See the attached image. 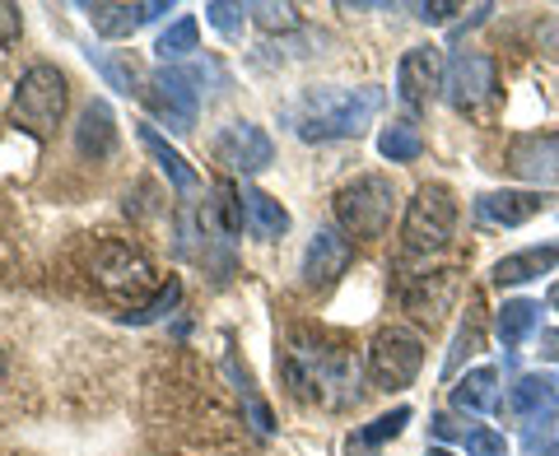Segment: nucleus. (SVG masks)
Returning a JSON list of instances; mask_svg holds the SVG:
<instances>
[{"label":"nucleus","mask_w":559,"mask_h":456,"mask_svg":"<svg viewBox=\"0 0 559 456\" xmlns=\"http://www.w3.org/2000/svg\"><path fill=\"white\" fill-rule=\"evenodd\" d=\"M388 94L378 84L364 89H312L299 103V135L304 140H349L364 135V127L382 112Z\"/></svg>","instance_id":"1"},{"label":"nucleus","mask_w":559,"mask_h":456,"mask_svg":"<svg viewBox=\"0 0 559 456\" xmlns=\"http://www.w3.org/2000/svg\"><path fill=\"white\" fill-rule=\"evenodd\" d=\"M66 103H70V89H66V75L57 65H28L20 84H14V98H10V117L20 121L24 131L33 135H47L61 127L66 117Z\"/></svg>","instance_id":"2"},{"label":"nucleus","mask_w":559,"mask_h":456,"mask_svg":"<svg viewBox=\"0 0 559 456\" xmlns=\"http://www.w3.org/2000/svg\"><path fill=\"white\" fill-rule=\"evenodd\" d=\"M452 228H457V201L443 182H425L415 191V201L406 205V219H401V242H406L411 256H429L443 252Z\"/></svg>","instance_id":"3"},{"label":"nucleus","mask_w":559,"mask_h":456,"mask_svg":"<svg viewBox=\"0 0 559 456\" xmlns=\"http://www.w3.org/2000/svg\"><path fill=\"white\" fill-rule=\"evenodd\" d=\"M392 209H396V191L378 172H364V178L345 182L336 191V219L345 228V238H364V242L382 238L392 224Z\"/></svg>","instance_id":"4"},{"label":"nucleus","mask_w":559,"mask_h":456,"mask_svg":"<svg viewBox=\"0 0 559 456\" xmlns=\"http://www.w3.org/2000/svg\"><path fill=\"white\" fill-rule=\"evenodd\" d=\"M425 368V340L406 326H388L378 331V340L369 345V377L378 392H401L411 387Z\"/></svg>","instance_id":"5"},{"label":"nucleus","mask_w":559,"mask_h":456,"mask_svg":"<svg viewBox=\"0 0 559 456\" xmlns=\"http://www.w3.org/2000/svg\"><path fill=\"white\" fill-rule=\"evenodd\" d=\"M145 103H150V112L164 121L168 131H191L197 127V112H201V89H197V80H191V70L182 65H159L154 75L145 80Z\"/></svg>","instance_id":"6"},{"label":"nucleus","mask_w":559,"mask_h":456,"mask_svg":"<svg viewBox=\"0 0 559 456\" xmlns=\"http://www.w3.org/2000/svg\"><path fill=\"white\" fill-rule=\"evenodd\" d=\"M443 98L457 112H476L480 103L495 98V61L485 51H457L443 70Z\"/></svg>","instance_id":"7"},{"label":"nucleus","mask_w":559,"mask_h":456,"mask_svg":"<svg viewBox=\"0 0 559 456\" xmlns=\"http://www.w3.org/2000/svg\"><path fill=\"white\" fill-rule=\"evenodd\" d=\"M215 159L229 168V172H242V178H252V172L271 168L275 164V145L271 135L252 127V121H229L219 135H215Z\"/></svg>","instance_id":"8"},{"label":"nucleus","mask_w":559,"mask_h":456,"mask_svg":"<svg viewBox=\"0 0 559 456\" xmlns=\"http://www.w3.org/2000/svg\"><path fill=\"white\" fill-rule=\"evenodd\" d=\"M509 172L532 187H555L559 182V135L555 131H527L509 145Z\"/></svg>","instance_id":"9"},{"label":"nucleus","mask_w":559,"mask_h":456,"mask_svg":"<svg viewBox=\"0 0 559 456\" xmlns=\"http://www.w3.org/2000/svg\"><path fill=\"white\" fill-rule=\"evenodd\" d=\"M443 57H439V47H411L406 57H401L396 65V98L406 103V108H425V103L443 89Z\"/></svg>","instance_id":"10"},{"label":"nucleus","mask_w":559,"mask_h":456,"mask_svg":"<svg viewBox=\"0 0 559 456\" xmlns=\"http://www.w3.org/2000/svg\"><path fill=\"white\" fill-rule=\"evenodd\" d=\"M355 261V242H349L345 233H336V228H318L304 252V285L308 289H326L331 279H341L345 266Z\"/></svg>","instance_id":"11"},{"label":"nucleus","mask_w":559,"mask_h":456,"mask_svg":"<svg viewBox=\"0 0 559 456\" xmlns=\"http://www.w3.org/2000/svg\"><path fill=\"white\" fill-rule=\"evenodd\" d=\"M84 14H90V24L98 38H131V33L140 24H154L159 14H168V0H140V5H131V0H98V5H84Z\"/></svg>","instance_id":"12"},{"label":"nucleus","mask_w":559,"mask_h":456,"mask_svg":"<svg viewBox=\"0 0 559 456\" xmlns=\"http://www.w3.org/2000/svg\"><path fill=\"white\" fill-rule=\"evenodd\" d=\"M540 191H485L476 196V219L495 224V228H518L540 215Z\"/></svg>","instance_id":"13"},{"label":"nucleus","mask_w":559,"mask_h":456,"mask_svg":"<svg viewBox=\"0 0 559 456\" xmlns=\"http://www.w3.org/2000/svg\"><path fill=\"white\" fill-rule=\"evenodd\" d=\"M559 410V373H522L509 387V415L536 419Z\"/></svg>","instance_id":"14"},{"label":"nucleus","mask_w":559,"mask_h":456,"mask_svg":"<svg viewBox=\"0 0 559 456\" xmlns=\"http://www.w3.org/2000/svg\"><path fill=\"white\" fill-rule=\"evenodd\" d=\"M242 228H248L252 238H261V242H275V238L289 233V209L280 205L275 196H266V191L242 187Z\"/></svg>","instance_id":"15"},{"label":"nucleus","mask_w":559,"mask_h":456,"mask_svg":"<svg viewBox=\"0 0 559 456\" xmlns=\"http://www.w3.org/2000/svg\"><path fill=\"white\" fill-rule=\"evenodd\" d=\"M135 135H140V145H145V149H150V159H154V164H159V168H164V178L173 182V191H178V196H191V191H201V172H197V168H191V164L182 159V154H178V149H173V145H168V140H164L159 131H154V127H140Z\"/></svg>","instance_id":"16"},{"label":"nucleus","mask_w":559,"mask_h":456,"mask_svg":"<svg viewBox=\"0 0 559 456\" xmlns=\"http://www.w3.org/2000/svg\"><path fill=\"white\" fill-rule=\"evenodd\" d=\"M559 266V242H550V248H527V252H513V256H499L495 261V285L509 289V285H527V279L536 275H550Z\"/></svg>","instance_id":"17"},{"label":"nucleus","mask_w":559,"mask_h":456,"mask_svg":"<svg viewBox=\"0 0 559 456\" xmlns=\"http://www.w3.org/2000/svg\"><path fill=\"white\" fill-rule=\"evenodd\" d=\"M117 145V121H112V108L108 103H90L80 112V127H75V149L84 159H108Z\"/></svg>","instance_id":"18"},{"label":"nucleus","mask_w":559,"mask_h":456,"mask_svg":"<svg viewBox=\"0 0 559 456\" xmlns=\"http://www.w3.org/2000/svg\"><path fill=\"white\" fill-rule=\"evenodd\" d=\"M452 406H457L462 415L499 410V368H471L457 387H452Z\"/></svg>","instance_id":"19"},{"label":"nucleus","mask_w":559,"mask_h":456,"mask_svg":"<svg viewBox=\"0 0 559 456\" xmlns=\"http://www.w3.org/2000/svg\"><path fill=\"white\" fill-rule=\"evenodd\" d=\"M98 279L103 285H112V289H145L150 285V261L145 256H135L127 248H117V242H108V248L98 252Z\"/></svg>","instance_id":"20"},{"label":"nucleus","mask_w":559,"mask_h":456,"mask_svg":"<svg viewBox=\"0 0 559 456\" xmlns=\"http://www.w3.org/2000/svg\"><path fill=\"white\" fill-rule=\"evenodd\" d=\"M536 326H540V303H532V298H509V303L495 312V331H499L503 349L527 345Z\"/></svg>","instance_id":"21"},{"label":"nucleus","mask_w":559,"mask_h":456,"mask_svg":"<svg viewBox=\"0 0 559 456\" xmlns=\"http://www.w3.org/2000/svg\"><path fill=\"white\" fill-rule=\"evenodd\" d=\"M411 424V406H396L392 415H382L373 419L369 429H355L349 433V443H345V456H378V447L388 443V437H396L401 429Z\"/></svg>","instance_id":"22"},{"label":"nucleus","mask_w":559,"mask_h":456,"mask_svg":"<svg viewBox=\"0 0 559 456\" xmlns=\"http://www.w3.org/2000/svg\"><path fill=\"white\" fill-rule=\"evenodd\" d=\"M154 51H159V61H164V65L191 57V51H201V20H197V14H182V20H173V24L159 33Z\"/></svg>","instance_id":"23"},{"label":"nucleus","mask_w":559,"mask_h":456,"mask_svg":"<svg viewBox=\"0 0 559 456\" xmlns=\"http://www.w3.org/2000/svg\"><path fill=\"white\" fill-rule=\"evenodd\" d=\"M378 154L392 164H415L419 154H425V135H419L415 121H392V127L378 135Z\"/></svg>","instance_id":"24"},{"label":"nucleus","mask_w":559,"mask_h":456,"mask_svg":"<svg viewBox=\"0 0 559 456\" xmlns=\"http://www.w3.org/2000/svg\"><path fill=\"white\" fill-rule=\"evenodd\" d=\"M522 456H559V410L522 424Z\"/></svg>","instance_id":"25"},{"label":"nucleus","mask_w":559,"mask_h":456,"mask_svg":"<svg viewBox=\"0 0 559 456\" xmlns=\"http://www.w3.org/2000/svg\"><path fill=\"white\" fill-rule=\"evenodd\" d=\"M485 345V336H480V317L476 312H466V326L457 331V340H452V349H448V363H443V377H452L462 368V359H471L476 349Z\"/></svg>","instance_id":"26"},{"label":"nucleus","mask_w":559,"mask_h":456,"mask_svg":"<svg viewBox=\"0 0 559 456\" xmlns=\"http://www.w3.org/2000/svg\"><path fill=\"white\" fill-rule=\"evenodd\" d=\"M205 24L219 28L224 38H238L242 24H248V5H234V0H210V5H205Z\"/></svg>","instance_id":"27"},{"label":"nucleus","mask_w":559,"mask_h":456,"mask_svg":"<svg viewBox=\"0 0 559 456\" xmlns=\"http://www.w3.org/2000/svg\"><path fill=\"white\" fill-rule=\"evenodd\" d=\"M90 61L103 70V80H108L117 94H135V65L131 61H117L108 51H94V47H90Z\"/></svg>","instance_id":"28"},{"label":"nucleus","mask_w":559,"mask_h":456,"mask_svg":"<svg viewBox=\"0 0 559 456\" xmlns=\"http://www.w3.org/2000/svg\"><path fill=\"white\" fill-rule=\"evenodd\" d=\"M248 14H252V24L257 28H299V10L294 5H271V0H261V5H248Z\"/></svg>","instance_id":"29"},{"label":"nucleus","mask_w":559,"mask_h":456,"mask_svg":"<svg viewBox=\"0 0 559 456\" xmlns=\"http://www.w3.org/2000/svg\"><path fill=\"white\" fill-rule=\"evenodd\" d=\"M466 456H509V443H503V433H495V429H471Z\"/></svg>","instance_id":"30"},{"label":"nucleus","mask_w":559,"mask_h":456,"mask_svg":"<svg viewBox=\"0 0 559 456\" xmlns=\"http://www.w3.org/2000/svg\"><path fill=\"white\" fill-rule=\"evenodd\" d=\"M24 33V14L20 5H10V0H0V47H10L14 38Z\"/></svg>","instance_id":"31"},{"label":"nucleus","mask_w":559,"mask_h":456,"mask_svg":"<svg viewBox=\"0 0 559 456\" xmlns=\"http://www.w3.org/2000/svg\"><path fill=\"white\" fill-rule=\"evenodd\" d=\"M452 10H457V5H452V0H433V5H415V14H419V20H425V24H443Z\"/></svg>","instance_id":"32"},{"label":"nucleus","mask_w":559,"mask_h":456,"mask_svg":"<svg viewBox=\"0 0 559 456\" xmlns=\"http://www.w3.org/2000/svg\"><path fill=\"white\" fill-rule=\"evenodd\" d=\"M433 433H439V437H462V443H466V424H457V419H452V415H433Z\"/></svg>","instance_id":"33"},{"label":"nucleus","mask_w":559,"mask_h":456,"mask_svg":"<svg viewBox=\"0 0 559 456\" xmlns=\"http://www.w3.org/2000/svg\"><path fill=\"white\" fill-rule=\"evenodd\" d=\"M540 359L559 363V331H540Z\"/></svg>","instance_id":"34"},{"label":"nucleus","mask_w":559,"mask_h":456,"mask_svg":"<svg viewBox=\"0 0 559 456\" xmlns=\"http://www.w3.org/2000/svg\"><path fill=\"white\" fill-rule=\"evenodd\" d=\"M546 308H555V312H559V279H555L550 293H546Z\"/></svg>","instance_id":"35"},{"label":"nucleus","mask_w":559,"mask_h":456,"mask_svg":"<svg viewBox=\"0 0 559 456\" xmlns=\"http://www.w3.org/2000/svg\"><path fill=\"white\" fill-rule=\"evenodd\" d=\"M0 387H5V349H0Z\"/></svg>","instance_id":"36"},{"label":"nucleus","mask_w":559,"mask_h":456,"mask_svg":"<svg viewBox=\"0 0 559 456\" xmlns=\"http://www.w3.org/2000/svg\"><path fill=\"white\" fill-rule=\"evenodd\" d=\"M425 456H452V452H443V447H429V452H425Z\"/></svg>","instance_id":"37"}]
</instances>
